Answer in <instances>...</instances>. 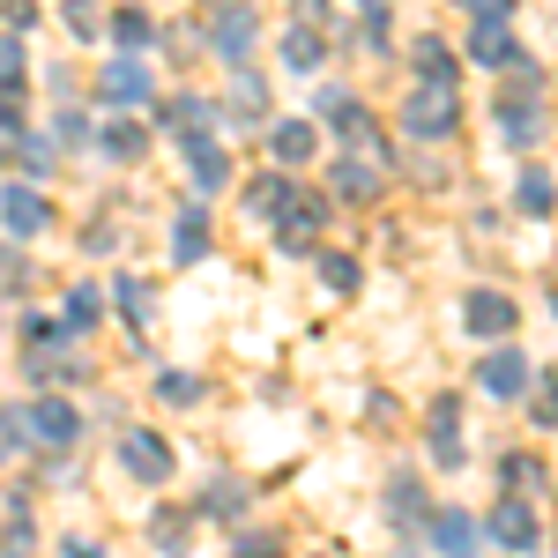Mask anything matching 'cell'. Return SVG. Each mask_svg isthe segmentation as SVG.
I'll list each match as a JSON object with an SVG mask.
<instances>
[{"instance_id":"obj_37","label":"cell","mask_w":558,"mask_h":558,"mask_svg":"<svg viewBox=\"0 0 558 558\" xmlns=\"http://www.w3.org/2000/svg\"><path fill=\"white\" fill-rule=\"evenodd\" d=\"M320 8H328V0H299V15H305V31H313V23H320Z\"/></svg>"},{"instance_id":"obj_36","label":"cell","mask_w":558,"mask_h":558,"mask_svg":"<svg viewBox=\"0 0 558 558\" xmlns=\"http://www.w3.org/2000/svg\"><path fill=\"white\" fill-rule=\"evenodd\" d=\"M276 551V536H246V544H239V558H268Z\"/></svg>"},{"instance_id":"obj_40","label":"cell","mask_w":558,"mask_h":558,"mask_svg":"<svg viewBox=\"0 0 558 558\" xmlns=\"http://www.w3.org/2000/svg\"><path fill=\"white\" fill-rule=\"evenodd\" d=\"M209 8H223V0H209Z\"/></svg>"},{"instance_id":"obj_38","label":"cell","mask_w":558,"mask_h":558,"mask_svg":"<svg viewBox=\"0 0 558 558\" xmlns=\"http://www.w3.org/2000/svg\"><path fill=\"white\" fill-rule=\"evenodd\" d=\"M8 447H15V425H8V417H0V454H8Z\"/></svg>"},{"instance_id":"obj_3","label":"cell","mask_w":558,"mask_h":558,"mask_svg":"<svg viewBox=\"0 0 558 558\" xmlns=\"http://www.w3.org/2000/svg\"><path fill=\"white\" fill-rule=\"evenodd\" d=\"M0 216H8V231H15V239H38L45 223H52V209H45L38 186H8V194H0Z\"/></svg>"},{"instance_id":"obj_18","label":"cell","mask_w":558,"mask_h":558,"mask_svg":"<svg viewBox=\"0 0 558 558\" xmlns=\"http://www.w3.org/2000/svg\"><path fill=\"white\" fill-rule=\"evenodd\" d=\"M320 120L343 128V134H357V128H365V105H357L350 89H320Z\"/></svg>"},{"instance_id":"obj_16","label":"cell","mask_w":558,"mask_h":558,"mask_svg":"<svg viewBox=\"0 0 558 558\" xmlns=\"http://www.w3.org/2000/svg\"><path fill=\"white\" fill-rule=\"evenodd\" d=\"M320 60H328V45H320V31H305V23H291V31H283V68H320Z\"/></svg>"},{"instance_id":"obj_24","label":"cell","mask_w":558,"mask_h":558,"mask_svg":"<svg viewBox=\"0 0 558 558\" xmlns=\"http://www.w3.org/2000/svg\"><path fill=\"white\" fill-rule=\"evenodd\" d=\"M231 120H239V128H246V120H260V83L246 75V68H239V83H231Z\"/></svg>"},{"instance_id":"obj_32","label":"cell","mask_w":558,"mask_h":558,"mask_svg":"<svg viewBox=\"0 0 558 558\" xmlns=\"http://www.w3.org/2000/svg\"><path fill=\"white\" fill-rule=\"evenodd\" d=\"M283 202H291V186H283V179H260V186H254V209H260V216L283 209Z\"/></svg>"},{"instance_id":"obj_39","label":"cell","mask_w":558,"mask_h":558,"mask_svg":"<svg viewBox=\"0 0 558 558\" xmlns=\"http://www.w3.org/2000/svg\"><path fill=\"white\" fill-rule=\"evenodd\" d=\"M68 558H97V551H89V544H68Z\"/></svg>"},{"instance_id":"obj_2","label":"cell","mask_w":558,"mask_h":558,"mask_svg":"<svg viewBox=\"0 0 558 558\" xmlns=\"http://www.w3.org/2000/svg\"><path fill=\"white\" fill-rule=\"evenodd\" d=\"M254 31H260V15L246 0H231V8L216 15V52H223V68H239V60L254 52Z\"/></svg>"},{"instance_id":"obj_35","label":"cell","mask_w":558,"mask_h":558,"mask_svg":"<svg viewBox=\"0 0 558 558\" xmlns=\"http://www.w3.org/2000/svg\"><path fill=\"white\" fill-rule=\"evenodd\" d=\"M68 320H75V328H83V320H97V291H75V299H68Z\"/></svg>"},{"instance_id":"obj_4","label":"cell","mask_w":558,"mask_h":558,"mask_svg":"<svg viewBox=\"0 0 558 558\" xmlns=\"http://www.w3.org/2000/svg\"><path fill=\"white\" fill-rule=\"evenodd\" d=\"M97 89H105V105H112V112H128V105H149V75H142L134 60H112V68L97 75Z\"/></svg>"},{"instance_id":"obj_5","label":"cell","mask_w":558,"mask_h":558,"mask_svg":"<svg viewBox=\"0 0 558 558\" xmlns=\"http://www.w3.org/2000/svg\"><path fill=\"white\" fill-rule=\"evenodd\" d=\"M462 320H470V336H507L521 313H514V299H499V291H470Z\"/></svg>"},{"instance_id":"obj_29","label":"cell","mask_w":558,"mask_h":558,"mask_svg":"<svg viewBox=\"0 0 558 558\" xmlns=\"http://www.w3.org/2000/svg\"><path fill=\"white\" fill-rule=\"evenodd\" d=\"M320 276H328L336 291H350V283H357V260H343V254H320Z\"/></svg>"},{"instance_id":"obj_17","label":"cell","mask_w":558,"mask_h":558,"mask_svg":"<svg viewBox=\"0 0 558 558\" xmlns=\"http://www.w3.org/2000/svg\"><path fill=\"white\" fill-rule=\"evenodd\" d=\"M336 194H350V202H373V194H380V172H373L365 157H343V165H336Z\"/></svg>"},{"instance_id":"obj_9","label":"cell","mask_w":558,"mask_h":558,"mask_svg":"<svg viewBox=\"0 0 558 558\" xmlns=\"http://www.w3.org/2000/svg\"><path fill=\"white\" fill-rule=\"evenodd\" d=\"M484 387H492V395H521V387H529V357H521V350H492V357H484Z\"/></svg>"},{"instance_id":"obj_31","label":"cell","mask_w":558,"mask_h":558,"mask_svg":"<svg viewBox=\"0 0 558 558\" xmlns=\"http://www.w3.org/2000/svg\"><path fill=\"white\" fill-rule=\"evenodd\" d=\"M462 8H470L476 23H507V15H514L521 0H462Z\"/></svg>"},{"instance_id":"obj_15","label":"cell","mask_w":558,"mask_h":558,"mask_svg":"<svg viewBox=\"0 0 558 558\" xmlns=\"http://www.w3.org/2000/svg\"><path fill=\"white\" fill-rule=\"evenodd\" d=\"M268 142H276V157H283V165H305V157L320 149V134H313V120H283V128L268 134Z\"/></svg>"},{"instance_id":"obj_12","label":"cell","mask_w":558,"mask_h":558,"mask_svg":"<svg viewBox=\"0 0 558 558\" xmlns=\"http://www.w3.org/2000/svg\"><path fill=\"white\" fill-rule=\"evenodd\" d=\"M97 142H105V157H120V165H142V157H149V134L134 128V120H105Z\"/></svg>"},{"instance_id":"obj_10","label":"cell","mask_w":558,"mask_h":558,"mask_svg":"<svg viewBox=\"0 0 558 558\" xmlns=\"http://www.w3.org/2000/svg\"><path fill=\"white\" fill-rule=\"evenodd\" d=\"M320 202H291V209H283V231H276V239H283V254H305V246H313V231H320Z\"/></svg>"},{"instance_id":"obj_25","label":"cell","mask_w":558,"mask_h":558,"mask_svg":"<svg viewBox=\"0 0 558 558\" xmlns=\"http://www.w3.org/2000/svg\"><path fill=\"white\" fill-rule=\"evenodd\" d=\"M112 38L128 45V52H142V45H149V15H142V8H120V15H112Z\"/></svg>"},{"instance_id":"obj_20","label":"cell","mask_w":558,"mask_h":558,"mask_svg":"<svg viewBox=\"0 0 558 558\" xmlns=\"http://www.w3.org/2000/svg\"><path fill=\"white\" fill-rule=\"evenodd\" d=\"M172 246H179V260H202V254H209V216L179 209V239H172Z\"/></svg>"},{"instance_id":"obj_34","label":"cell","mask_w":558,"mask_h":558,"mask_svg":"<svg viewBox=\"0 0 558 558\" xmlns=\"http://www.w3.org/2000/svg\"><path fill=\"white\" fill-rule=\"evenodd\" d=\"M15 75H23V45L0 38V83H15Z\"/></svg>"},{"instance_id":"obj_1","label":"cell","mask_w":558,"mask_h":558,"mask_svg":"<svg viewBox=\"0 0 558 558\" xmlns=\"http://www.w3.org/2000/svg\"><path fill=\"white\" fill-rule=\"evenodd\" d=\"M454 128H462L454 89H439V83L410 89V105H402V134H410V142H439V134H454Z\"/></svg>"},{"instance_id":"obj_13","label":"cell","mask_w":558,"mask_h":558,"mask_svg":"<svg viewBox=\"0 0 558 558\" xmlns=\"http://www.w3.org/2000/svg\"><path fill=\"white\" fill-rule=\"evenodd\" d=\"M492 536H499V544H514V551H529V544H536V514H529L521 499H507V507L492 514Z\"/></svg>"},{"instance_id":"obj_26","label":"cell","mask_w":558,"mask_h":558,"mask_svg":"<svg viewBox=\"0 0 558 558\" xmlns=\"http://www.w3.org/2000/svg\"><path fill=\"white\" fill-rule=\"evenodd\" d=\"M15 157H23V172H52V165H60V142H45V134H23V149H15Z\"/></svg>"},{"instance_id":"obj_21","label":"cell","mask_w":558,"mask_h":558,"mask_svg":"<svg viewBox=\"0 0 558 558\" xmlns=\"http://www.w3.org/2000/svg\"><path fill=\"white\" fill-rule=\"evenodd\" d=\"M454 402H432V447H439V462H462V439H454Z\"/></svg>"},{"instance_id":"obj_11","label":"cell","mask_w":558,"mask_h":558,"mask_svg":"<svg viewBox=\"0 0 558 558\" xmlns=\"http://www.w3.org/2000/svg\"><path fill=\"white\" fill-rule=\"evenodd\" d=\"M157 128H172V134H209V105L202 97H172V105H157Z\"/></svg>"},{"instance_id":"obj_33","label":"cell","mask_w":558,"mask_h":558,"mask_svg":"<svg viewBox=\"0 0 558 558\" xmlns=\"http://www.w3.org/2000/svg\"><path fill=\"white\" fill-rule=\"evenodd\" d=\"M0 291H23V254L15 246H0Z\"/></svg>"},{"instance_id":"obj_22","label":"cell","mask_w":558,"mask_h":558,"mask_svg":"<svg viewBox=\"0 0 558 558\" xmlns=\"http://www.w3.org/2000/svg\"><path fill=\"white\" fill-rule=\"evenodd\" d=\"M31 425H38V439H75V410L68 402H38Z\"/></svg>"},{"instance_id":"obj_14","label":"cell","mask_w":558,"mask_h":558,"mask_svg":"<svg viewBox=\"0 0 558 558\" xmlns=\"http://www.w3.org/2000/svg\"><path fill=\"white\" fill-rule=\"evenodd\" d=\"M410 60H417V75H425V83L454 89V52H447L439 38H417V45H410Z\"/></svg>"},{"instance_id":"obj_27","label":"cell","mask_w":558,"mask_h":558,"mask_svg":"<svg viewBox=\"0 0 558 558\" xmlns=\"http://www.w3.org/2000/svg\"><path fill=\"white\" fill-rule=\"evenodd\" d=\"M60 15H68V31H83V38H97V0H60Z\"/></svg>"},{"instance_id":"obj_30","label":"cell","mask_w":558,"mask_h":558,"mask_svg":"<svg viewBox=\"0 0 558 558\" xmlns=\"http://www.w3.org/2000/svg\"><path fill=\"white\" fill-rule=\"evenodd\" d=\"M23 149V120H15V105H0V157H15Z\"/></svg>"},{"instance_id":"obj_23","label":"cell","mask_w":558,"mask_h":558,"mask_svg":"<svg viewBox=\"0 0 558 558\" xmlns=\"http://www.w3.org/2000/svg\"><path fill=\"white\" fill-rule=\"evenodd\" d=\"M521 209H529V216H551V172H544V165H529V172H521Z\"/></svg>"},{"instance_id":"obj_6","label":"cell","mask_w":558,"mask_h":558,"mask_svg":"<svg viewBox=\"0 0 558 558\" xmlns=\"http://www.w3.org/2000/svg\"><path fill=\"white\" fill-rule=\"evenodd\" d=\"M470 60H476V68H521L514 31H507V23H476V31H470Z\"/></svg>"},{"instance_id":"obj_8","label":"cell","mask_w":558,"mask_h":558,"mask_svg":"<svg viewBox=\"0 0 558 558\" xmlns=\"http://www.w3.org/2000/svg\"><path fill=\"white\" fill-rule=\"evenodd\" d=\"M186 172H194V186H202V194H216V186L231 179V165H223V149H216L209 134H194V142H186Z\"/></svg>"},{"instance_id":"obj_28","label":"cell","mask_w":558,"mask_h":558,"mask_svg":"<svg viewBox=\"0 0 558 558\" xmlns=\"http://www.w3.org/2000/svg\"><path fill=\"white\" fill-rule=\"evenodd\" d=\"M507 134H514V142H536V134H544V112H536V105H529V112L507 105Z\"/></svg>"},{"instance_id":"obj_19","label":"cell","mask_w":558,"mask_h":558,"mask_svg":"<svg viewBox=\"0 0 558 558\" xmlns=\"http://www.w3.org/2000/svg\"><path fill=\"white\" fill-rule=\"evenodd\" d=\"M432 536H439V551H454V558L476 551V521L470 514H439V521H432Z\"/></svg>"},{"instance_id":"obj_7","label":"cell","mask_w":558,"mask_h":558,"mask_svg":"<svg viewBox=\"0 0 558 558\" xmlns=\"http://www.w3.org/2000/svg\"><path fill=\"white\" fill-rule=\"evenodd\" d=\"M128 470L142 476V484L172 476V454H165V439H157V432H128Z\"/></svg>"}]
</instances>
